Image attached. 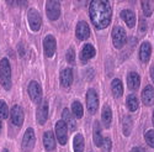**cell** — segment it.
I'll use <instances>...</instances> for the list:
<instances>
[{"instance_id": "obj_39", "label": "cell", "mask_w": 154, "mask_h": 152, "mask_svg": "<svg viewBox=\"0 0 154 152\" xmlns=\"http://www.w3.org/2000/svg\"><path fill=\"white\" fill-rule=\"evenodd\" d=\"M3 152H9V151H8V150H4V151H3Z\"/></svg>"}, {"instance_id": "obj_29", "label": "cell", "mask_w": 154, "mask_h": 152, "mask_svg": "<svg viewBox=\"0 0 154 152\" xmlns=\"http://www.w3.org/2000/svg\"><path fill=\"white\" fill-rule=\"evenodd\" d=\"M9 116V108L4 100H0V119H6Z\"/></svg>"}, {"instance_id": "obj_24", "label": "cell", "mask_w": 154, "mask_h": 152, "mask_svg": "<svg viewBox=\"0 0 154 152\" xmlns=\"http://www.w3.org/2000/svg\"><path fill=\"white\" fill-rule=\"evenodd\" d=\"M111 90H112V94L115 98H120L123 93V85H122V82L120 79H113L112 83H111Z\"/></svg>"}, {"instance_id": "obj_25", "label": "cell", "mask_w": 154, "mask_h": 152, "mask_svg": "<svg viewBox=\"0 0 154 152\" xmlns=\"http://www.w3.org/2000/svg\"><path fill=\"white\" fill-rule=\"evenodd\" d=\"M84 146H85V144H84L83 135L76 134L74 136V140H73V150H74V152H83L84 151Z\"/></svg>"}, {"instance_id": "obj_6", "label": "cell", "mask_w": 154, "mask_h": 152, "mask_svg": "<svg viewBox=\"0 0 154 152\" xmlns=\"http://www.w3.org/2000/svg\"><path fill=\"white\" fill-rule=\"evenodd\" d=\"M29 95L33 103H41L42 101V88L36 81H32L29 84Z\"/></svg>"}, {"instance_id": "obj_3", "label": "cell", "mask_w": 154, "mask_h": 152, "mask_svg": "<svg viewBox=\"0 0 154 152\" xmlns=\"http://www.w3.org/2000/svg\"><path fill=\"white\" fill-rule=\"evenodd\" d=\"M127 41V36H126V31L121 27V26H115L112 30V42L113 46L117 49L122 48L126 45Z\"/></svg>"}, {"instance_id": "obj_12", "label": "cell", "mask_w": 154, "mask_h": 152, "mask_svg": "<svg viewBox=\"0 0 154 152\" xmlns=\"http://www.w3.org/2000/svg\"><path fill=\"white\" fill-rule=\"evenodd\" d=\"M36 118L40 125H43L47 119H48V104L46 100H42L40 106L37 108V112H36Z\"/></svg>"}, {"instance_id": "obj_35", "label": "cell", "mask_w": 154, "mask_h": 152, "mask_svg": "<svg viewBox=\"0 0 154 152\" xmlns=\"http://www.w3.org/2000/svg\"><path fill=\"white\" fill-rule=\"evenodd\" d=\"M131 152H146V150L142 148V147H133L131 150Z\"/></svg>"}, {"instance_id": "obj_22", "label": "cell", "mask_w": 154, "mask_h": 152, "mask_svg": "<svg viewBox=\"0 0 154 152\" xmlns=\"http://www.w3.org/2000/svg\"><path fill=\"white\" fill-rule=\"evenodd\" d=\"M93 138H94V144H95L97 147H101L102 141H104V137H102V134H101V129H100V124H99V121H95V122H94V128H93Z\"/></svg>"}, {"instance_id": "obj_14", "label": "cell", "mask_w": 154, "mask_h": 152, "mask_svg": "<svg viewBox=\"0 0 154 152\" xmlns=\"http://www.w3.org/2000/svg\"><path fill=\"white\" fill-rule=\"evenodd\" d=\"M62 121L67 125V128H69V131H74L76 128V121L73 118V114L69 111V109H64L62 114Z\"/></svg>"}, {"instance_id": "obj_34", "label": "cell", "mask_w": 154, "mask_h": 152, "mask_svg": "<svg viewBox=\"0 0 154 152\" xmlns=\"http://www.w3.org/2000/svg\"><path fill=\"white\" fill-rule=\"evenodd\" d=\"M139 25H140V27H139L140 32L144 33L146 30H147V22H146V20H144V19H140V20H139Z\"/></svg>"}, {"instance_id": "obj_21", "label": "cell", "mask_w": 154, "mask_h": 152, "mask_svg": "<svg viewBox=\"0 0 154 152\" xmlns=\"http://www.w3.org/2000/svg\"><path fill=\"white\" fill-rule=\"evenodd\" d=\"M43 145L46 150L48 151H53L56 148V140H54V135L52 131H46L43 135Z\"/></svg>"}, {"instance_id": "obj_20", "label": "cell", "mask_w": 154, "mask_h": 152, "mask_svg": "<svg viewBox=\"0 0 154 152\" xmlns=\"http://www.w3.org/2000/svg\"><path fill=\"white\" fill-rule=\"evenodd\" d=\"M73 83V71L70 68H66L63 69L60 73V84L64 88L70 87Z\"/></svg>"}, {"instance_id": "obj_36", "label": "cell", "mask_w": 154, "mask_h": 152, "mask_svg": "<svg viewBox=\"0 0 154 152\" xmlns=\"http://www.w3.org/2000/svg\"><path fill=\"white\" fill-rule=\"evenodd\" d=\"M150 78H152V81L154 82V66L150 67Z\"/></svg>"}, {"instance_id": "obj_33", "label": "cell", "mask_w": 154, "mask_h": 152, "mask_svg": "<svg viewBox=\"0 0 154 152\" xmlns=\"http://www.w3.org/2000/svg\"><path fill=\"white\" fill-rule=\"evenodd\" d=\"M66 58H67V61H68L69 63H74V61H75V52H74V48L70 47V48L67 51Z\"/></svg>"}, {"instance_id": "obj_17", "label": "cell", "mask_w": 154, "mask_h": 152, "mask_svg": "<svg viewBox=\"0 0 154 152\" xmlns=\"http://www.w3.org/2000/svg\"><path fill=\"white\" fill-rule=\"evenodd\" d=\"M121 17L125 21V24L127 25L130 29H133L136 25V15L132 10H122L121 11Z\"/></svg>"}, {"instance_id": "obj_15", "label": "cell", "mask_w": 154, "mask_h": 152, "mask_svg": "<svg viewBox=\"0 0 154 152\" xmlns=\"http://www.w3.org/2000/svg\"><path fill=\"white\" fill-rule=\"evenodd\" d=\"M142 100L143 104L150 106L154 104V88L152 85H147L142 92Z\"/></svg>"}, {"instance_id": "obj_23", "label": "cell", "mask_w": 154, "mask_h": 152, "mask_svg": "<svg viewBox=\"0 0 154 152\" xmlns=\"http://www.w3.org/2000/svg\"><path fill=\"white\" fill-rule=\"evenodd\" d=\"M101 119H102V122H104L105 128H110L111 121H112V110H111V108L109 105H105L104 109H102Z\"/></svg>"}, {"instance_id": "obj_16", "label": "cell", "mask_w": 154, "mask_h": 152, "mask_svg": "<svg viewBox=\"0 0 154 152\" xmlns=\"http://www.w3.org/2000/svg\"><path fill=\"white\" fill-rule=\"evenodd\" d=\"M94 56H95V48H94V46L90 45V43H86L83 47L82 52H80V61H82V63H86L89 59H91Z\"/></svg>"}, {"instance_id": "obj_13", "label": "cell", "mask_w": 154, "mask_h": 152, "mask_svg": "<svg viewBox=\"0 0 154 152\" xmlns=\"http://www.w3.org/2000/svg\"><path fill=\"white\" fill-rule=\"evenodd\" d=\"M75 35L79 40H86L89 35H90V29H89V25L85 21H79L76 25V30H75Z\"/></svg>"}, {"instance_id": "obj_5", "label": "cell", "mask_w": 154, "mask_h": 152, "mask_svg": "<svg viewBox=\"0 0 154 152\" xmlns=\"http://www.w3.org/2000/svg\"><path fill=\"white\" fill-rule=\"evenodd\" d=\"M46 12L51 21H56L60 15V4L59 2H47L46 3Z\"/></svg>"}, {"instance_id": "obj_27", "label": "cell", "mask_w": 154, "mask_h": 152, "mask_svg": "<svg viewBox=\"0 0 154 152\" xmlns=\"http://www.w3.org/2000/svg\"><path fill=\"white\" fill-rule=\"evenodd\" d=\"M126 105H127L128 110L136 111L138 109V99L136 98V95H133V94L128 95L127 99H126Z\"/></svg>"}, {"instance_id": "obj_32", "label": "cell", "mask_w": 154, "mask_h": 152, "mask_svg": "<svg viewBox=\"0 0 154 152\" xmlns=\"http://www.w3.org/2000/svg\"><path fill=\"white\" fill-rule=\"evenodd\" d=\"M101 147L105 150V152H110V151H111V147H112V142H111V140H110L109 137L104 138V141H102V145H101Z\"/></svg>"}, {"instance_id": "obj_28", "label": "cell", "mask_w": 154, "mask_h": 152, "mask_svg": "<svg viewBox=\"0 0 154 152\" xmlns=\"http://www.w3.org/2000/svg\"><path fill=\"white\" fill-rule=\"evenodd\" d=\"M72 112H73V115L75 118H78V119L83 118V114H84L83 105L79 103V101H74V103L72 104Z\"/></svg>"}, {"instance_id": "obj_8", "label": "cell", "mask_w": 154, "mask_h": 152, "mask_svg": "<svg viewBox=\"0 0 154 152\" xmlns=\"http://www.w3.org/2000/svg\"><path fill=\"white\" fill-rule=\"evenodd\" d=\"M56 48H57V42L54 36L52 35H48L45 37L43 40V49H45V55L46 57H53L54 52H56Z\"/></svg>"}, {"instance_id": "obj_37", "label": "cell", "mask_w": 154, "mask_h": 152, "mask_svg": "<svg viewBox=\"0 0 154 152\" xmlns=\"http://www.w3.org/2000/svg\"><path fill=\"white\" fill-rule=\"evenodd\" d=\"M2 126L3 125H2V120H0V131H2Z\"/></svg>"}, {"instance_id": "obj_10", "label": "cell", "mask_w": 154, "mask_h": 152, "mask_svg": "<svg viewBox=\"0 0 154 152\" xmlns=\"http://www.w3.org/2000/svg\"><path fill=\"white\" fill-rule=\"evenodd\" d=\"M35 141H36V137H35V131L33 129H27L26 132L23 135V138H22V148L25 151H30L35 146Z\"/></svg>"}, {"instance_id": "obj_1", "label": "cell", "mask_w": 154, "mask_h": 152, "mask_svg": "<svg viewBox=\"0 0 154 152\" xmlns=\"http://www.w3.org/2000/svg\"><path fill=\"white\" fill-rule=\"evenodd\" d=\"M89 11H90V19L96 29L102 30L109 26V24L111 22L112 11L107 2H105V0H101V2L95 0V2H91Z\"/></svg>"}, {"instance_id": "obj_18", "label": "cell", "mask_w": 154, "mask_h": 152, "mask_svg": "<svg viewBox=\"0 0 154 152\" xmlns=\"http://www.w3.org/2000/svg\"><path fill=\"white\" fill-rule=\"evenodd\" d=\"M139 84H140V78H139L138 73H136V72H130V73L127 74V85H128V88H130L131 90L138 89Z\"/></svg>"}, {"instance_id": "obj_9", "label": "cell", "mask_w": 154, "mask_h": 152, "mask_svg": "<svg viewBox=\"0 0 154 152\" xmlns=\"http://www.w3.org/2000/svg\"><path fill=\"white\" fill-rule=\"evenodd\" d=\"M56 135H57V140L60 145H66L68 140V128L62 120H59L56 124Z\"/></svg>"}, {"instance_id": "obj_26", "label": "cell", "mask_w": 154, "mask_h": 152, "mask_svg": "<svg viewBox=\"0 0 154 152\" xmlns=\"http://www.w3.org/2000/svg\"><path fill=\"white\" fill-rule=\"evenodd\" d=\"M132 126H133L132 119H131L130 116H125V118H123V121H122V129H123L125 136H130V135H131Z\"/></svg>"}, {"instance_id": "obj_2", "label": "cell", "mask_w": 154, "mask_h": 152, "mask_svg": "<svg viewBox=\"0 0 154 152\" xmlns=\"http://www.w3.org/2000/svg\"><path fill=\"white\" fill-rule=\"evenodd\" d=\"M0 82L4 89L10 90L11 88V68L10 63L6 58H3L0 62Z\"/></svg>"}, {"instance_id": "obj_30", "label": "cell", "mask_w": 154, "mask_h": 152, "mask_svg": "<svg viewBox=\"0 0 154 152\" xmlns=\"http://www.w3.org/2000/svg\"><path fill=\"white\" fill-rule=\"evenodd\" d=\"M142 9L146 16H150L153 14V4L150 2H142Z\"/></svg>"}, {"instance_id": "obj_4", "label": "cell", "mask_w": 154, "mask_h": 152, "mask_svg": "<svg viewBox=\"0 0 154 152\" xmlns=\"http://www.w3.org/2000/svg\"><path fill=\"white\" fill-rule=\"evenodd\" d=\"M27 19H29V25L32 31L37 32L40 31L41 26H42V17L40 15L36 9H30L29 12H27Z\"/></svg>"}, {"instance_id": "obj_7", "label": "cell", "mask_w": 154, "mask_h": 152, "mask_svg": "<svg viewBox=\"0 0 154 152\" xmlns=\"http://www.w3.org/2000/svg\"><path fill=\"white\" fill-rule=\"evenodd\" d=\"M86 105L90 114H95L99 108V98L94 89H89L86 93Z\"/></svg>"}, {"instance_id": "obj_19", "label": "cell", "mask_w": 154, "mask_h": 152, "mask_svg": "<svg viewBox=\"0 0 154 152\" xmlns=\"http://www.w3.org/2000/svg\"><path fill=\"white\" fill-rule=\"evenodd\" d=\"M152 55V46L149 42H143L139 47V58L142 62H148Z\"/></svg>"}, {"instance_id": "obj_31", "label": "cell", "mask_w": 154, "mask_h": 152, "mask_svg": "<svg viewBox=\"0 0 154 152\" xmlns=\"http://www.w3.org/2000/svg\"><path fill=\"white\" fill-rule=\"evenodd\" d=\"M144 138H146V142L148 144V146L154 147V130H148L144 134Z\"/></svg>"}, {"instance_id": "obj_38", "label": "cell", "mask_w": 154, "mask_h": 152, "mask_svg": "<svg viewBox=\"0 0 154 152\" xmlns=\"http://www.w3.org/2000/svg\"><path fill=\"white\" fill-rule=\"evenodd\" d=\"M153 125H154V111H153Z\"/></svg>"}, {"instance_id": "obj_11", "label": "cell", "mask_w": 154, "mask_h": 152, "mask_svg": "<svg viewBox=\"0 0 154 152\" xmlns=\"http://www.w3.org/2000/svg\"><path fill=\"white\" fill-rule=\"evenodd\" d=\"M10 116H11L12 124L16 125V126H19V128H21L22 124H23L25 115H23L22 109H21L19 105H14V106H12L11 112H10Z\"/></svg>"}]
</instances>
